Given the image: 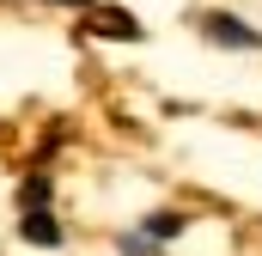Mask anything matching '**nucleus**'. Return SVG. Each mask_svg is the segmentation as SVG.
<instances>
[{
  "instance_id": "obj_6",
  "label": "nucleus",
  "mask_w": 262,
  "mask_h": 256,
  "mask_svg": "<svg viewBox=\"0 0 262 256\" xmlns=\"http://www.w3.org/2000/svg\"><path fill=\"white\" fill-rule=\"evenodd\" d=\"M61 6H79V12H85V6H92V0H61Z\"/></svg>"
},
{
  "instance_id": "obj_4",
  "label": "nucleus",
  "mask_w": 262,
  "mask_h": 256,
  "mask_svg": "<svg viewBox=\"0 0 262 256\" xmlns=\"http://www.w3.org/2000/svg\"><path fill=\"white\" fill-rule=\"evenodd\" d=\"M177 232H183V220H177V214H152V220H146V232H140V238H146V244H152V250H159V238H177Z\"/></svg>"
},
{
  "instance_id": "obj_3",
  "label": "nucleus",
  "mask_w": 262,
  "mask_h": 256,
  "mask_svg": "<svg viewBox=\"0 0 262 256\" xmlns=\"http://www.w3.org/2000/svg\"><path fill=\"white\" fill-rule=\"evenodd\" d=\"M25 238H31L37 250H55V244H61V226H55V214H25Z\"/></svg>"
},
{
  "instance_id": "obj_1",
  "label": "nucleus",
  "mask_w": 262,
  "mask_h": 256,
  "mask_svg": "<svg viewBox=\"0 0 262 256\" xmlns=\"http://www.w3.org/2000/svg\"><path fill=\"white\" fill-rule=\"evenodd\" d=\"M201 31L213 37V43H226V49H262V31H250L244 18H232V12H207L201 18Z\"/></svg>"
},
{
  "instance_id": "obj_2",
  "label": "nucleus",
  "mask_w": 262,
  "mask_h": 256,
  "mask_svg": "<svg viewBox=\"0 0 262 256\" xmlns=\"http://www.w3.org/2000/svg\"><path fill=\"white\" fill-rule=\"evenodd\" d=\"M85 31H98V37H122V43H140V18H134V12H116V6H85Z\"/></svg>"
},
{
  "instance_id": "obj_5",
  "label": "nucleus",
  "mask_w": 262,
  "mask_h": 256,
  "mask_svg": "<svg viewBox=\"0 0 262 256\" xmlns=\"http://www.w3.org/2000/svg\"><path fill=\"white\" fill-rule=\"evenodd\" d=\"M18 201H25V214H49V183H43V177H25Z\"/></svg>"
}]
</instances>
